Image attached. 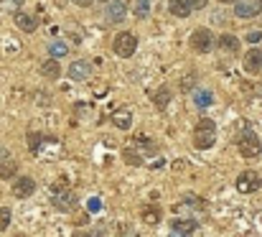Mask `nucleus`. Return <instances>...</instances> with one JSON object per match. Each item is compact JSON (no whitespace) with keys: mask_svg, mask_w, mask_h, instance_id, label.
I'll list each match as a JSON object with an SVG mask.
<instances>
[{"mask_svg":"<svg viewBox=\"0 0 262 237\" xmlns=\"http://www.w3.org/2000/svg\"><path fill=\"white\" fill-rule=\"evenodd\" d=\"M49 54H51L54 59H59V56H67V54H69V46H67L64 41H56V44H51V46H49Z\"/></svg>","mask_w":262,"mask_h":237,"instance_id":"obj_22","label":"nucleus"},{"mask_svg":"<svg viewBox=\"0 0 262 237\" xmlns=\"http://www.w3.org/2000/svg\"><path fill=\"white\" fill-rule=\"evenodd\" d=\"M112 49H115V54H117V56H133V54H135V49H138V36H135V33H130V31H122V33H117V36H115Z\"/></svg>","mask_w":262,"mask_h":237,"instance_id":"obj_2","label":"nucleus"},{"mask_svg":"<svg viewBox=\"0 0 262 237\" xmlns=\"http://www.w3.org/2000/svg\"><path fill=\"white\" fill-rule=\"evenodd\" d=\"M171 232L173 235H191V232H196V220H173Z\"/></svg>","mask_w":262,"mask_h":237,"instance_id":"obj_12","label":"nucleus"},{"mask_svg":"<svg viewBox=\"0 0 262 237\" xmlns=\"http://www.w3.org/2000/svg\"><path fill=\"white\" fill-rule=\"evenodd\" d=\"M191 46L199 51V54H209L211 46H214V36L209 28H196L193 36H191Z\"/></svg>","mask_w":262,"mask_h":237,"instance_id":"obj_4","label":"nucleus"},{"mask_svg":"<svg viewBox=\"0 0 262 237\" xmlns=\"http://www.w3.org/2000/svg\"><path fill=\"white\" fill-rule=\"evenodd\" d=\"M102 3H110V0H102Z\"/></svg>","mask_w":262,"mask_h":237,"instance_id":"obj_35","label":"nucleus"},{"mask_svg":"<svg viewBox=\"0 0 262 237\" xmlns=\"http://www.w3.org/2000/svg\"><path fill=\"white\" fill-rule=\"evenodd\" d=\"M193 82H196V77H188V79H183V82H181V87H183V89H191V87H193Z\"/></svg>","mask_w":262,"mask_h":237,"instance_id":"obj_30","label":"nucleus"},{"mask_svg":"<svg viewBox=\"0 0 262 237\" xmlns=\"http://www.w3.org/2000/svg\"><path fill=\"white\" fill-rule=\"evenodd\" d=\"M260 151H262L260 138H257L252 130H247V133L239 138V153H242L245 158H257L260 156Z\"/></svg>","mask_w":262,"mask_h":237,"instance_id":"obj_3","label":"nucleus"},{"mask_svg":"<svg viewBox=\"0 0 262 237\" xmlns=\"http://www.w3.org/2000/svg\"><path fill=\"white\" fill-rule=\"evenodd\" d=\"M125 161H127V163H133V166H140V163H143L140 156H138L135 151H125Z\"/></svg>","mask_w":262,"mask_h":237,"instance_id":"obj_25","label":"nucleus"},{"mask_svg":"<svg viewBox=\"0 0 262 237\" xmlns=\"http://www.w3.org/2000/svg\"><path fill=\"white\" fill-rule=\"evenodd\" d=\"M15 171H18V163L13 158H0V179H13Z\"/></svg>","mask_w":262,"mask_h":237,"instance_id":"obj_17","label":"nucleus"},{"mask_svg":"<svg viewBox=\"0 0 262 237\" xmlns=\"http://www.w3.org/2000/svg\"><path fill=\"white\" fill-rule=\"evenodd\" d=\"M112 123H115V128H120V130H130L133 115H130V112H117V115L112 117Z\"/></svg>","mask_w":262,"mask_h":237,"instance_id":"obj_19","label":"nucleus"},{"mask_svg":"<svg viewBox=\"0 0 262 237\" xmlns=\"http://www.w3.org/2000/svg\"><path fill=\"white\" fill-rule=\"evenodd\" d=\"M69 77L74 79V82H84L89 77V64L87 62H74L69 67Z\"/></svg>","mask_w":262,"mask_h":237,"instance_id":"obj_13","label":"nucleus"},{"mask_svg":"<svg viewBox=\"0 0 262 237\" xmlns=\"http://www.w3.org/2000/svg\"><path fill=\"white\" fill-rule=\"evenodd\" d=\"M260 186H262V179H260V173H255V171H245L237 179V191H242V194H252Z\"/></svg>","mask_w":262,"mask_h":237,"instance_id":"obj_5","label":"nucleus"},{"mask_svg":"<svg viewBox=\"0 0 262 237\" xmlns=\"http://www.w3.org/2000/svg\"><path fill=\"white\" fill-rule=\"evenodd\" d=\"M87 209L92 212V214H97V212L102 209V202H99L97 196H94V199H89V202H87Z\"/></svg>","mask_w":262,"mask_h":237,"instance_id":"obj_26","label":"nucleus"},{"mask_svg":"<svg viewBox=\"0 0 262 237\" xmlns=\"http://www.w3.org/2000/svg\"><path fill=\"white\" fill-rule=\"evenodd\" d=\"M191 3V8L193 10H201V8H206V0H188Z\"/></svg>","mask_w":262,"mask_h":237,"instance_id":"obj_29","label":"nucleus"},{"mask_svg":"<svg viewBox=\"0 0 262 237\" xmlns=\"http://www.w3.org/2000/svg\"><path fill=\"white\" fill-rule=\"evenodd\" d=\"M18 3H20V0H10V3H8V5H18Z\"/></svg>","mask_w":262,"mask_h":237,"instance_id":"obj_32","label":"nucleus"},{"mask_svg":"<svg viewBox=\"0 0 262 237\" xmlns=\"http://www.w3.org/2000/svg\"><path fill=\"white\" fill-rule=\"evenodd\" d=\"M150 13V0H135V18H145Z\"/></svg>","mask_w":262,"mask_h":237,"instance_id":"obj_23","label":"nucleus"},{"mask_svg":"<svg viewBox=\"0 0 262 237\" xmlns=\"http://www.w3.org/2000/svg\"><path fill=\"white\" fill-rule=\"evenodd\" d=\"M219 3H234V0H219Z\"/></svg>","mask_w":262,"mask_h":237,"instance_id":"obj_34","label":"nucleus"},{"mask_svg":"<svg viewBox=\"0 0 262 237\" xmlns=\"http://www.w3.org/2000/svg\"><path fill=\"white\" fill-rule=\"evenodd\" d=\"M3 156H5V151H3V146H0V158H3Z\"/></svg>","mask_w":262,"mask_h":237,"instance_id":"obj_33","label":"nucleus"},{"mask_svg":"<svg viewBox=\"0 0 262 237\" xmlns=\"http://www.w3.org/2000/svg\"><path fill=\"white\" fill-rule=\"evenodd\" d=\"M257 13H262V0H239L234 5L237 18H255Z\"/></svg>","mask_w":262,"mask_h":237,"instance_id":"obj_6","label":"nucleus"},{"mask_svg":"<svg viewBox=\"0 0 262 237\" xmlns=\"http://www.w3.org/2000/svg\"><path fill=\"white\" fill-rule=\"evenodd\" d=\"M193 102H196V107L206 110V107H211V102H214V94H211L209 89H196V92H193Z\"/></svg>","mask_w":262,"mask_h":237,"instance_id":"obj_16","label":"nucleus"},{"mask_svg":"<svg viewBox=\"0 0 262 237\" xmlns=\"http://www.w3.org/2000/svg\"><path fill=\"white\" fill-rule=\"evenodd\" d=\"M41 72H43V77L59 79V77H61V67H59V59H49V62H43Z\"/></svg>","mask_w":262,"mask_h":237,"instance_id":"obj_18","label":"nucleus"},{"mask_svg":"<svg viewBox=\"0 0 262 237\" xmlns=\"http://www.w3.org/2000/svg\"><path fill=\"white\" fill-rule=\"evenodd\" d=\"M8 225H10V209H0V232L8 230Z\"/></svg>","mask_w":262,"mask_h":237,"instance_id":"obj_24","label":"nucleus"},{"mask_svg":"<svg viewBox=\"0 0 262 237\" xmlns=\"http://www.w3.org/2000/svg\"><path fill=\"white\" fill-rule=\"evenodd\" d=\"M41 138H43V135H38V133H31V141H28V143H31V151H38V143H41Z\"/></svg>","mask_w":262,"mask_h":237,"instance_id":"obj_27","label":"nucleus"},{"mask_svg":"<svg viewBox=\"0 0 262 237\" xmlns=\"http://www.w3.org/2000/svg\"><path fill=\"white\" fill-rule=\"evenodd\" d=\"M33 191H36V181L28 179V176H23V179H18V181L13 184V194H15L18 199H26V196H31Z\"/></svg>","mask_w":262,"mask_h":237,"instance_id":"obj_9","label":"nucleus"},{"mask_svg":"<svg viewBox=\"0 0 262 237\" xmlns=\"http://www.w3.org/2000/svg\"><path fill=\"white\" fill-rule=\"evenodd\" d=\"M74 3H77V5H82V8H89L94 0H74Z\"/></svg>","mask_w":262,"mask_h":237,"instance_id":"obj_31","label":"nucleus"},{"mask_svg":"<svg viewBox=\"0 0 262 237\" xmlns=\"http://www.w3.org/2000/svg\"><path fill=\"white\" fill-rule=\"evenodd\" d=\"M143 220L148 222V225H158L161 222V209L158 207H143Z\"/></svg>","mask_w":262,"mask_h":237,"instance_id":"obj_20","label":"nucleus"},{"mask_svg":"<svg viewBox=\"0 0 262 237\" xmlns=\"http://www.w3.org/2000/svg\"><path fill=\"white\" fill-rule=\"evenodd\" d=\"M245 69H247L250 74H257V72L262 69V51L260 49L247 51V56H245Z\"/></svg>","mask_w":262,"mask_h":237,"instance_id":"obj_10","label":"nucleus"},{"mask_svg":"<svg viewBox=\"0 0 262 237\" xmlns=\"http://www.w3.org/2000/svg\"><path fill=\"white\" fill-rule=\"evenodd\" d=\"M168 8H171V13L178 15V18H186V15H191V3L188 0H168Z\"/></svg>","mask_w":262,"mask_h":237,"instance_id":"obj_14","label":"nucleus"},{"mask_svg":"<svg viewBox=\"0 0 262 237\" xmlns=\"http://www.w3.org/2000/svg\"><path fill=\"white\" fill-rule=\"evenodd\" d=\"M216 143V125L209 120V117H201L199 125H196V133H193V146L199 151H206Z\"/></svg>","mask_w":262,"mask_h":237,"instance_id":"obj_1","label":"nucleus"},{"mask_svg":"<svg viewBox=\"0 0 262 237\" xmlns=\"http://www.w3.org/2000/svg\"><path fill=\"white\" fill-rule=\"evenodd\" d=\"M15 26H18L20 31H26V33H33V31L38 28V18H36V15H26V13H18V15H15Z\"/></svg>","mask_w":262,"mask_h":237,"instance_id":"obj_11","label":"nucleus"},{"mask_svg":"<svg viewBox=\"0 0 262 237\" xmlns=\"http://www.w3.org/2000/svg\"><path fill=\"white\" fill-rule=\"evenodd\" d=\"M260 38H262L260 31H252V33H247V41H250V44H260Z\"/></svg>","mask_w":262,"mask_h":237,"instance_id":"obj_28","label":"nucleus"},{"mask_svg":"<svg viewBox=\"0 0 262 237\" xmlns=\"http://www.w3.org/2000/svg\"><path fill=\"white\" fill-rule=\"evenodd\" d=\"M51 202H54V207H56V209H61V212H72V209L79 204V202H77V196H74L72 191H56Z\"/></svg>","mask_w":262,"mask_h":237,"instance_id":"obj_8","label":"nucleus"},{"mask_svg":"<svg viewBox=\"0 0 262 237\" xmlns=\"http://www.w3.org/2000/svg\"><path fill=\"white\" fill-rule=\"evenodd\" d=\"M153 102H156V107H158V110H163V107H166V105L171 102V92H168L166 87H161V89L156 92V97H153Z\"/></svg>","mask_w":262,"mask_h":237,"instance_id":"obj_21","label":"nucleus"},{"mask_svg":"<svg viewBox=\"0 0 262 237\" xmlns=\"http://www.w3.org/2000/svg\"><path fill=\"white\" fill-rule=\"evenodd\" d=\"M219 46H222V51L237 54V51H239V38L232 36V33H224V36H219Z\"/></svg>","mask_w":262,"mask_h":237,"instance_id":"obj_15","label":"nucleus"},{"mask_svg":"<svg viewBox=\"0 0 262 237\" xmlns=\"http://www.w3.org/2000/svg\"><path fill=\"white\" fill-rule=\"evenodd\" d=\"M125 13H127L125 0H110L107 8H104V18H107L110 23H120V21L125 18Z\"/></svg>","mask_w":262,"mask_h":237,"instance_id":"obj_7","label":"nucleus"}]
</instances>
